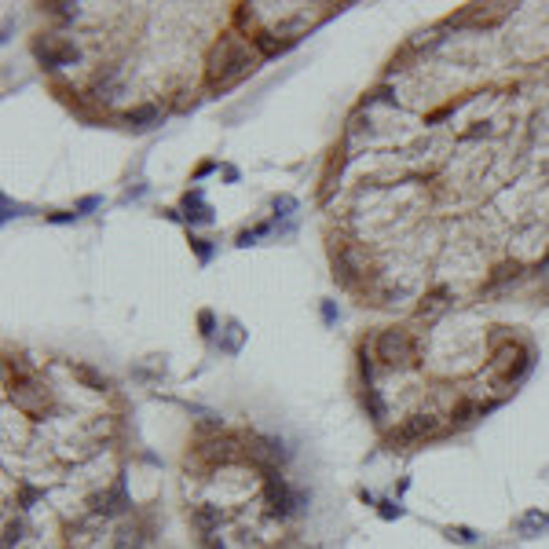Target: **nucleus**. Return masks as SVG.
<instances>
[{
  "instance_id": "obj_1",
  "label": "nucleus",
  "mask_w": 549,
  "mask_h": 549,
  "mask_svg": "<svg viewBox=\"0 0 549 549\" xmlns=\"http://www.w3.org/2000/svg\"><path fill=\"white\" fill-rule=\"evenodd\" d=\"M257 66V51H253L242 37L224 34L216 48L209 51V88H231L246 73Z\"/></svg>"
},
{
  "instance_id": "obj_2",
  "label": "nucleus",
  "mask_w": 549,
  "mask_h": 549,
  "mask_svg": "<svg viewBox=\"0 0 549 549\" xmlns=\"http://www.w3.org/2000/svg\"><path fill=\"white\" fill-rule=\"evenodd\" d=\"M531 359H535V355L527 352V348H520V344H502L498 352H494V363H491L494 385H498V388L516 385L527 370H531Z\"/></svg>"
},
{
  "instance_id": "obj_3",
  "label": "nucleus",
  "mask_w": 549,
  "mask_h": 549,
  "mask_svg": "<svg viewBox=\"0 0 549 549\" xmlns=\"http://www.w3.org/2000/svg\"><path fill=\"white\" fill-rule=\"evenodd\" d=\"M377 359L388 366H418V344L407 330H385L377 337Z\"/></svg>"
},
{
  "instance_id": "obj_4",
  "label": "nucleus",
  "mask_w": 549,
  "mask_h": 549,
  "mask_svg": "<svg viewBox=\"0 0 549 549\" xmlns=\"http://www.w3.org/2000/svg\"><path fill=\"white\" fill-rule=\"evenodd\" d=\"M436 432H439V421H436V418H432V414H418V418L403 421V425H399L392 436H388V443H392V447H414V443L436 436Z\"/></svg>"
},
{
  "instance_id": "obj_5",
  "label": "nucleus",
  "mask_w": 549,
  "mask_h": 549,
  "mask_svg": "<svg viewBox=\"0 0 549 549\" xmlns=\"http://www.w3.org/2000/svg\"><path fill=\"white\" fill-rule=\"evenodd\" d=\"M301 502H304V494H293V491L286 487V480L268 476V509H271L274 516H290Z\"/></svg>"
},
{
  "instance_id": "obj_6",
  "label": "nucleus",
  "mask_w": 549,
  "mask_h": 549,
  "mask_svg": "<svg viewBox=\"0 0 549 549\" xmlns=\"http://www.w3.org/2000/svg\"><path fill=\"white\" fill-rule=\"evenodd\" d=\"M37 55L44 59L48 66H62V62L77 59V48L73 44H55V37H44V40H37Z\"/></svg>"
},
{
  "instance_id": "obj_7",
  "label": "nucleus",
  "mask_w": 549,
  "mask_h": 549,
  "mask_svg": "<svg viewBox=\"0 0 549 549\" xmlns=\"http://www.w3.org/2000/svg\"><path fill=\"white\" fill-rule=\"evenodd\" d=\"M88 505H92V513H103V516L121 513L125 505H129V502H125V483H118V487L107 491V494H96V498H92Z\"/></svg>"
},
{
  "instance_id": "obj_8",
  "label": "nucleus",
  "mask_w": 549,
  "mask_h": 549,
  "mask_svg": "<svg viewBox=\"0 0 549 549\" xmlns=\"http://www.w3.org/2000/svg\"><path fill=\"white\" fill-rule=\"evenodd\" d=\"M447 297H450L447 290H432L429 297L421 301V308H418V315H421V319H436V315H439L443 308H447Z\"/></svg>"
},
{
  "instance_id": "obj_9",
  "label": "nucleus",
  "mask_w": 549,
  "mask_h": 549,
  "mask_svg": "<svg viewBox=\"0 0 549 549\" xmlns=\"http://www.w3.org/2000/svg\"><path fill=\"white\" fill-rule=\"evenodd\" d=\"M125 121L132 125V129H151V125L157 121V107H136L125 114Z\"/></svg>"
},
{
  "instance_id": "obj_10",
  "label": "nucleus",
  "mask_w": 549,
  "mask_h": 549,
  "mask_svg": "<svg viewBox=\"0 0 549 549\" xmlns=\"http://www.w3.org/2000/svg\"><path fill=\"white\" fill-rule=\"evenodd\" d=\"M476 414H483V407H480V403H469V399H465V403H458V407L450 410V421H454V425H469Z\"/></svg>"
},
{
  "instance_id": "obj_11",
  "label": "nucleus",
  "mask_w": 549,
  "mask_h": 549,
  "mask_svg": "<svg viewBox=\"0 0 549 549\" xmlns=\"http://www.w3.org/2000/svg\"><path fill=\"white\" fill-rule=\"evenodd\" d=\"M366 410H370V418L374 421H381L385 418V399L374 392V388H366Z\"/></svg>"
},
{
  "instance_id": "obj_12",
  "label": "nucleus",
  "mask_w": 549,
  "mask_h": 549,
  "mask_svg": "<svg viewBox=\"0 0 549 549\" xmlns=\"http://www.w3.org/2000/svg\"><path fill=\"white\" fill-rule=\"evenodd\" d=\"M73 374H77L81 381H88L92 388H107V377H99L96 370H88V366H73Z\"/></svg>"
},
{
  "instance_id": "obj_13",
  "label": "nucleus",
  "mask_w": 549,
  "mask_h": 549,
  "mask_svg": "<svg viewBox=\"0 0 549 549\" xmlns=\"http://www.w3.org/2000/svg\"><path fill=\"white\" fill-rule=\"evenodd\" d=\"M194 520H198V527H202V531H213V527L220 524V513H216V509H198Z\"/></svg>"
},
{
  "instance_id": "obj_14",
  "label": "nucleus",
  "mask_w": 549,
  "mask_h": 549,
  "mask_svg": "<svg viewBox=\"0 0 549 549\" xmlns=\"http://www.w3.org/2000/svg\"><path fill=\"white\" fill-rule=\"evenodd\" d=\"M191 249L198 253V260H209V257H213V246H209V238H198V235H191Z\"/></svg>"
},
{
  "instance_id": "obj_15",
  "label": "nucleus",
  "mask_w": 549,
  "mask_h": 549,
  "mask_svg": "<svg viewBox=\"0 0 549 549\" xmlns=\"http://www.w3.org/2000/svg\"><path fill=\"white\" fill-rule=\"evenodd\" d=\"M516 271H520V264H505V268L494 271V279L487 282V286H498V282H505V279H509V274H516Z\"/></svg>"
},
{
  "instance_id": "obj_16",
  "label": "nucleus",
  "mask_w": 549,
  "mask_h": 549,
  "mask_svg": "<svg viewBox=\"0 0 549 549\" xmlns=\"http://www.w3.org/2000/svg\"><path fill=\"white\" fill-rule=\"evenodd\" d=\"M450 538H458V542H476V531H469V527H450Z\"/></svg>"
},
{
  "instance_id": "obj_17",
  "label": "nucleus",
  "mask_w": 549,
  "mask_h": 549,
  "mask_svg": "<svg viewBox=\"0 0 549 549\" xmlns=\"http://www.w3.org/2000/svg\"><path fill=\"white\" fill-rule=\"evenodd\" d=\"M381 516L385 520H396V516H403V509H399L396 502H381Z\"/></svg>"
},
{
  "instance_id": "obj_18",
  "label": "nucleus",
  "mask_w": 549,
  "mask_h": 549,
  "mask_svg": "<svg viewBox=\"0 0 549 549\" xmlns=\"http://www.w3.org/2000/svg\"><path fill=\"white\" fill-rule=\"evenodd\" d=\"M290 209H297L293 198H279V202H274V213H279V216H290Z\"/></svg>"
},
{
  "instance_id": "obj_19",
  "label": "nucleus",
  "mask_w": 549,
  "mask_h": 549,
  "mask_svg": "<svg viewBox=\"0 0 549 549\" xmlns=\"http://www.w3.org/2000/svg\"><path fill=\"white\" fill-rule=\"evenodd\" d=\"M198 322H202V333H205V337L213 333V315H209V311H202V319H198Z\"/></svg>"
}]
</instances>
